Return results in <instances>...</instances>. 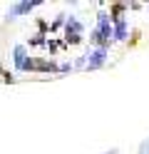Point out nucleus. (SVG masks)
Wrapping results in <instances>:
<instances>
[{
  "label": "nucleus",
  "mask_w": 149,
  "mask_h": 154,
  "mask_svg": "<svg viewBox=\"0 0 149 154\" xmlns=\"http://www.w3.org/2000/svg\"><path fill=\"white\" fill-rule=\"evenodd\" d=\"M124 32H127V27H124L122 20H119V23H117V37H124Z\"/></svg>",
  "instance_id": "nucleus-6"
},
{
  "label": "nucleus",
  "mask_w": 149,
  "mask_h": 154,
  "mask_svg": "<svg viewBox=\"0 0 149 154\" xmlns=\"http://www.w3.org/2000/svg\"><path fill=\"white\" fill-rule=\"evenodd\" d=\"M35 3H23V5H17V13H25V10H30Z\"/></svg>",
  "instance_id": "nucleus-7"
},
{
  "label": "nucleus",
  "mask_w": 149,
  "mask_h": 154,
  "mask_svg": "<svg viewBox=\"0 0 149 154\" xmlns=\"http://www.w3.org/2000/svg\"><path fill=\"white\" fill-rule=\"evenodd\" d=\"M89 57H92V60H89V67H99V65L104 62V50H97V52H92Z\"/></svg>",
  "instance_id": "nucleus-4"
},
{
  "label": "nucleus",
  "mask_w": 149,
  "mask_h": 154,
  "mask_svg": "<svg viewBox=\"0 0 149 154\" xmlns=\"http://www.w3.org/2000/svg\"><path fill=\"white\" fill-rule=\"evenodd\" d=\"M15 65L17 70H27V60H25V47H15Z\"/></svg>",
  "instance_id": "nucleus-2"
},
{
  "label": "nucleus",
  "mask_w": 149,
  "mask_h": 154,
  "mask_svg": "<svg viewBox=\"0 0 149 154\" xmlns=\"http://www.w3.org/2000/svg\"><path fill=\"white\" fill-rule=\"evenodd\" d=\"M142 154H149V142H147L144 147H142Z\"/></svg>",
  "instance_id": "nucleus-8"
},
{
  "label": "nucleus",
  "mask_w": 149,
  "mask_h": 154,
  "mask_svg": "<svg viewBox=\"0 0 149 154\" xmlns=\"http://www.w3.org/2000/svg\"><path fill=\"white\" fill-rule=\"evenodd\" d=\"M92 40L95 42H107L109 40V27H107V17L99 15V27L92 32Z\"/></svg>",
  "instance_id": "nucleus-1"
},
{
  "label": "nucleus",
  "mask_w": 149,
  "mask_h": 154,
  "mask_svg": "<svg viewBox=\"0 0 149 154\" xmlns=\"http://www.w3.org/2000/svg\"><path fill=\"white\" fill-rule=\"evenodd\" d=\"M67 37H70L72 42L79 40V23H75V20H70V23H67Z\"/></svg>",
  "instance_id": "nucleus-3"
},
{
  "label": "nucleus",
  "mask_w": 149,
  "mask_h": 154,
  "mask_svg": "<svg viewBox=\"0 0 149 154\" xmlns=\"http://www.w3.org/2000/svg\"><path fill=\"white\" fill-rule=\"evenodd\" d=\"M30 67H33V70H52V62H45V60H35V62H30Z\"/></svg>",
  "instance_id": "nucleus-5"
}]
</instances>
